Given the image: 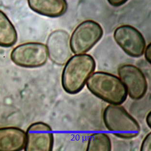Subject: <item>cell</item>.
<instances>
[{
    "instance_id": "obj_1",
    "label": "cell",
    "mask_w": 151,
    "mask_h": 151,
    "mask_svg": "<svg viewBox=\"0 0 151 151\" xmlns=\"http://www.w3.org/2000/svg\"><path fill=\"white\" fill-rule=\"evenodd\" d=\"M95 68V61L90 55L76 54L70 58L65 63L61 76L64 91L70 94L81 91Z\"/></svg>"
},
{
    "instance_id": "obj_2",
    "label": "cell",
    "mask_w": 151,
    "mask_h": 151,
    "mask_svg": "<svg viewBox=\"0 0 151 151\" xmlns=\"http://www.w3.org/2000/svg\"><path fill=\"white\" fill-rule=\"evenodd\" d=\"M86 83L92 94L110 104H122L127 98L125 85L119 78L111 73L96 72L89 76Z\"/></svg>"
},
{
    "instance_id": "obj_3",
    "label": "cell",
    "mask_w": 151,
    "mask_h": 151,
    "mask_svg": "<svg viewBox=\"0 0 151 151\" xmlns=\"http://www.w3.org/2000/svg\"><path fill=\"white\" fill-rule=\"evenodd\" d=\"M103 120L108 130L118 138L131 139L141 132L139 123L120 105L107 106L104 110Z\"/></svg>"
},
{
    "instance_id": "obj_4",
    "label": "cell",
    "mask_w": 151,
    "mask_h": 151,
    "mask_svg": "<svg viewBox=\"0 0 151 151\" xmlns=\"http://www.w3.org/2000/svg\"><path fill=\"white\" fill-rule=\"evenodd\" d=\"M104 34L102 27L98 23L86 20L76 28L72 33L70 45L75 54L88 52L101 40Z\"/></svg>"
},
{
    "instance_id": "obj_5",
    "label": "cell",
    "mask_w": 151,
    "mask_h": 151,
    "mask_svg": "<svg viewBox=\"0 0 151 151\" xmlns=\"http://www.w3.org/2000/svg\"><path fill=\"white\" fill-rule=\"evenodd\" d=\"M11 59L19 67L38 68L47 63L48 58L47 48L41 42H29L18 45L11 53Z\"/></svg>"
},
{
    "instance_id": "obj_6",
    "label": "cell",
    "mask_w": 151,
    "mask_h": 151,
    "mask_svg": "<svg viewBox=\"0 0 151 151\" xmlns=\"http://www.w3.org/2000/svg\"><path fill=\"white\" fill-rule=\"evenodd\" d=\"M114 37L122 50L131 57L143 55L146 48L145 39L141 32L129 25L121 26L114 31Z\"/></svg>"
},
{
    "instance_id": "obj_7",
    "label": "cell",
    "mask_w": 151,
    "mask_h": 151,
    "mask_svg": "<svg viewBox=\"0 0 151 151\" xmlns=\"http://www.w3.org/2000/svg\"><path fill=\"white\" fill-rule=\"evenodd\" d=\"M118 74L130 98L139 100L145 97L148 83L145 74L139 68L131 64H124L118 68Z\"/></svg>"
},
{
    "instance_id": "obj_8",
    "label": "cell",
    "mask_w": 151,
    "mask_h": 151,
    "mask_svg": "<svg viewBox=\"0 0 151 151\" xmlns=\"http://www.w3.org/2000/svg\"><path fill=\"white\" fill-rule=\"evenodd\" d=\"M53 145L54 134L47 124L35 122L28 127L26 133L25 151H52Z\"/></svg>"
},
{
    "instance_id": "obj_9",
    "label": "cell",
    "mask_w": 151,
    "mask_h": 151,
    "mask_svg": "<svg viewBox=\"0 0 151 151\" xmlns=\"http://www.w3.org/2000/svg\"><path fill=\"white\" fill-rule=\"evenodd\" d=\"M46 46L48 57L57 65H64L72 56L70 35L64 30L58 29L51 33Z\"/></svg>"
},
{
    "instance_id": "obj_10",
    "label": "cell",
    "mask_w": 151,
    "mask_h": 151,
    "mask_svg": "<svg viewBox=\"0 0 151 151\" xmlns=\"http://www.w3.org/2000/svg\"><path fill=\"white\" fill-rule=\"evenodd\" d=\"M26 133L17 127L0 128V151H21L24 148Z\"/></svg>"
},
{
    "instance_id": "obj_11",
    "label": "cell",
    "mask_w": 151,
    "mask_h": 151,
    "mask_svg": "<svg viewBox=\"0 0 151 151\" xmlns=\"http://www.w3.org/2000/svg\"><path fill=\"white\" fill-rule=\"evenodd\" d=\"M28 3L36 13L53 18L63 16L68 9L66 0H28Z\"/></svg>"
},
{
    "instance_id": "obj_12",
    "label": "cell",
    "mask_w": 151,
    "mask_h": 151,
    "mask_svg": "<svg viewBox=\"0 0 151 151\" xmlns=\"http://www.w3.org/2000/svg\"><path fill=\"white\" fill-rule=\"evenodd\" d=\"M17 41L15 27L4 12L0 10V47H10Z\"/></svg>"
},
{
    "instance_id": "obj_13",
    "label": "cell",
    "mask_w": 151,
    "mask_h": 151,
    "mask_svg": "<svg viewBox=\"0 0 151 151\" xmlns=\"http://www.w3.org/2000/svg\"><path fill=\"white\" fill-rule=\"evenodd\" d=\"M110 137L104 133H96L89 138L87 151H111Z\"/></svg>"
},
{
    "instance_id": "obj_14",
    "label": "cell",
    "mask_w": 151,
    "mask_h": 151,
    "mask_svg": "<svg viewBox=\"0 0 151 151\" xmlns=\"http://www.w3.org/2000/svg\"><path fill=\"white\" fill-rule=\"evenodd\" d=\"M141 151H151V133H149L143 139L141 145Z\"/></svg>"
},
{
    "instance_id": "obj_15",
    "label": "cell",
    "mask_w": 151,
    "mask_h": 151,
    "mask_svg": "<svg viewBox=\"0 0 151 151\" xmlns=\"http://www.w3.org/2000/svg\"><path fill=\"white\" fill-rule=\"evenodd\" d=\"M108 3L111 6L114 7L120 6L121 5L125 4L128 0H107Z\"/></svg>"
},
{
    "instance_id": "obj_16",
    "label": "cell",
    "mask_w": 151,
    "mask_h": 151,
    "mask_svg": "<svg viewBox=\"0 0 151 151\" xmlns=\"http://www.w3.org/2000/svg\"><path fill=\"white\" fill-rule=\"evenodd\" d=\"M145 58L146 59L147 62L149 63H151V44H149L147 47L145 48Z\"/></svg>"
},
{
    "instance_id": "obj_17",
    "label": "cell",
    "mask_w": 151,
    "mask_h": 151,
    "mask_svg": "<svg viewBox=\"0 0 151 151\" xmlns=\"http://www.w3.org/2000/svg\"><path fill=\"white\" fill-rule=\"evenodd\" d=\"M146 122L147 126L148 127L151 129V111L147 114L146 118Z\"/></svg>"
}]
</instances>
